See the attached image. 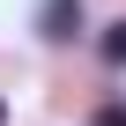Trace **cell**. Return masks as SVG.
I'll list each match as a JSON object with an SVG mask.
<instances>
[{"instance_id":"6da1fadb","label":"cell","mask_w":126,"mask_h":126,"mask_svg":"<svg viewBox=\"0 0 126 126\" xmlns=\"http://www.w3.org/2000/svg\"><path fill=\"white\" fill-rule=\"evenodd\" d=\"M37 30L45 37H74L82 30V0H45V8H37Z\"/></svg>"},{"instance_id":"7a4b0ae2","label":"cell","mask_w":126,"mask_h":126,"mask_svg":"<svg viewBox=\"0 0 126 126\" xmlns=\"http://www.w3.org/2000/svg\"><path fill=\"white\" fill-rule=\"evenodd\" d=\"M104 59H111V67H126V22H111V30H104Z\"/></svg>"},{"instance_id":"3957f363","label":"cell","mask_w":126,"mask_h":126,"mask_svg":"<svg viewBox=\"0 0 126 126\" xmlns=\"http://www.w3.org/2000/svg\"><path fill=\"white\" fill-rule=\"evenodd\" d=\"M96 126H126V104H104V111H96Z\"/></svg>"}]
</instances>
